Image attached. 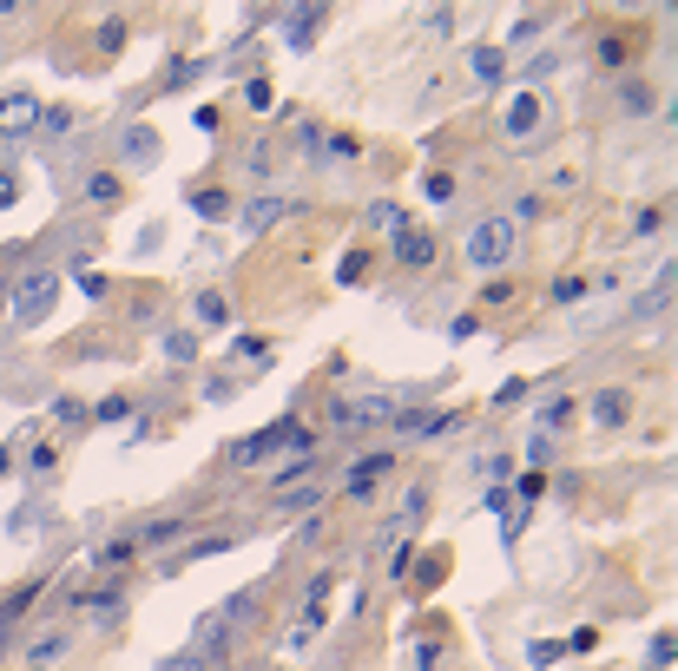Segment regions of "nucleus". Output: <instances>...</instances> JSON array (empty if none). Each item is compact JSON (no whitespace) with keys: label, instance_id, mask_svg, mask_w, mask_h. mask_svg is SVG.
Returning a JSON list of instances; mask_svg holds the SVG:
<instances>
[{"label":"nucleus","instance_id":"f257e3e1","mask_svg":"<svg viewBox=\"0 0 678 671\" xmlns=\"http://www.w3.org/2000/svg\"><path fill=\"white\" fill-rule=\"evenodd\" d=\"M514 250H521V224L501 218V211H488V218H481L468 237H461V257H468L474 270H501Z\"/></svg>","mask_w":678,"mask_h":671},{"label":"nucleus","instance_id":"f03ea898","mask_svg":"<svg viewBox=\"0 0 678 671\" xmlns=\"http://www.w3.org/2000/svg\"><path fill=\"white\" fill-rule=\"evenodd\" d=\"M270 448H297V454H316V441H310V428L303 422H270V428H257V435H244V441H231V461L237 468H257Z\"/></svg>","mask_w":678,"mask_h":671},{"label":"nucleus","instance_id":"7ed1b4c3","mask_svg":"<svg viewBox=\"0 0 678 671\" xmlns=\"http://www.w3.org/2000/svg\"><path fill=\"white\" fill-rule=\"evenodd\" d=\"M53 297H60V277H53V270H33V277H20L14 290H7V316H14L20 329H33V323H47Z\"/></svg>","mask_w":678,"mask_h":671},{"label":"nucleus","instance_id":"20e7f679","mask_svg":"<svg viewBox=\"0 0 678 671\" xmlns=\"http://www.w3.org/2000/svg\"><path fill=\"white\" fill-rule=\"evenodd\" d=\"M284 211H290L284 191H257V198H244V211H237V231H244V237H264Z\"/></svg>","mask_w":678,"mask_h":671},{"label":"nucleus","instance_id":"39448f33","mask_svg":"<svg viewBox=\"0 0 678 671\" xmlns=\"http://www.w3.org/2000/svg\"><path fill=\"white\" fill-rule=\"evenodd\" d=\"M40 125V93H0V139H27Z\"/></svg>","mask_w":678,"mask_h":671},{"label":"nucleus","instance_id":"423d86ee","mask_svg":"<svg viewBox=\"0 0 678 671\" xmlns=\"http://www.w3.org/2000/svg\"><path fill=\"white\" fill-rule=\"evenodd\" d=\"M540 119H547V106H540V93H514V99H507V112H501L507 139H534V132H540Z\"/></svg>","mask_w":678,"mask_h":671},{"label":"nucleus","instance_id":"0eeeda50","mask_svg":"<svg viewBox=\"0 0 678 671\" xmlns=\"http://www.w3.org/2000/svg\"><path fill=\"white\" fill-rule=\"evenodd\" d=\"M586 415H593V428H600V435H613V428H626L632 395H626V389H600V395H586Z\"/></svg>","mask_w":678,"mask_h":671},{"label":"nucleus","instance_id":"6e6552de","mask_svg":"<svg viewBox=\"0 0 678 671\" xmlns=\"http://www.w3.org/2000/svg\"><path fill=\"white\" fill-rule=\"evenodd\" d=\"M323 20H330V7H290V14H284V47L290 53H310Z\"/></svg>","mask_w":678,"mask_h":671},{"label":"nucleus","instance_id":"1a4fd4ad","mask_svg":"<svg viewBox=\"0 0 678 671\" xmlns=\"http://www.w3.org/2000/svg\"><path fill=\"white\" fill-rule=\"evenodd\" d=\"M119 152H126V165H132V172H152L158 158H165V145H158V132H152V125H132L126 139H119Z\"/></svg>","mask_w":678,"mask_h":671},{"label":"nucleus","instance_id":"9d476101","mask_svg":"<svg viewBox=\"0 0 678 671\" xmlns=\"http://www.w3.org/2000/svg\"><path fill=\"white\" fill-rule=\"evenodd\" d=\"M66 652H73V632H66V625H53V632H40V639H27V665H33V671L60 665Z\"/></svg>","mask_w":678,"mask_h":671},{"label":"nucleus","instance_id":"9b49d317","mask_svg":"<svg viewBox=\"0 0 678 671\" xmlns=\"http://www.w3.org/2000/svg\"><path fill=\"white\" fill-rule=\"evenodd\" d=\"M73 612H93V619H119V612H126V593H119V586L79 593V586H73Z\"/></svg>","mask_w":678,"mask_h":671},{"label":"nucleus","instance_id":"f8f14e48","mask_svg":"<svg viewBox=\"0 0 678 671\" xmlns=\"http://www.w3.org/2000/svg\"><path fill=\"white\" fill-rule=\"evenodd\" d=\"M53 527V514H47V500H27V507H20L14 520H7V533H14V540H40V533Z\"/></svg>","mask_w":678,"mask_h":671},{"label":"nucleus","instance_id":"ddd939ff","mask_svg":"<svg viewBox=\"0 0 678 671\" xmlns=\"http://www.w3.org/2000/svg\"><path fill=\"white\" fill-rule=\"evenodd\" d=\"M395 264L428 270V264H435V237H428V231H402V244H395Z\"/></svg>","mask_w":678,"mask_h":671},{"label":"nucleus","instance_id":"4468645a","mask_svg":"<svg viewBox=\"0 0 678 671\" xmlns=\"http://www.w3.org/2000/svg\"><path fill=\"white\" fill-rule=\"evenodd\" d=\"M382 468H395V454L389 448H376V454H363V461H356V468H349L343 474V487H349V494H369V481H376V474Z\"/></svg>","mask_w":678,"mask_h":671},{"label":"nucleus","instance_id":"2eb2a0df","mask_svg":"<svg viewBox=\"0 0 678 671\" xmlns=\"http://www.w3.org/2000/svg\"><path fill=\"white\" fill-rule=\"evenodd\" d=\"M237 547V533H205V540H191L185 553H178L172 566H198V560H218V553H231Z\"/></svg>","mask_w":678,"mask_h":671},{"label":"nucleus","instance_id":"dca6fc26","mask_svg":"<svg viewBox=\"0 0 678 671\" xmlns=\"http://www.w3.org/2000/svg\"><path fill=\"white\" fill-rule=\"evenodd\" d=\"M468 66H474V79H481V86H501V79H507V53H501V47H474Z\"/></svg>","mask_w":678,"mask_h":671},{"label":"nucleus","instance_id":"f3484780","mask_svg":"<svg viewBox=\"0 0 678 671\" xmlns=\"http://www.w3.org/2000/svg\"><path fill=\"white\" fill-rule=\"evenodd\" d=\"M191 211H198V218H211V224H218V218H231V211H237V198H224L218 185H198V191H191Z\"/></svg>","mask_w":678,"mask_h":671},{"label":"nucleus","instance_id":"a211bd4d","mask_svg":"<svg viewBox=\"0 0 678 671\" xmlns=\"http://www.w3.org/2000/svg\"><path fill=\"white\" fill-rule=\"evenodd\" d=\"M158 356L191 369V362H198V336H191V329H165V336H158Z\"/></svg>","mask_w":678,"mask_h":671},{"label":"nucleus","instance_id":"6ab92c4d","mask_svg":"<svg viewBox=\"0 0 678 671\" xmlns=\"http://www.w3.org/2000/svg\"><path fill=\"white\" fill-rule=\"evenodd\" d=\"M316 158H323V165H349V158H363V139H349V132H323Z\"/></svg>","mask_w":678,"mask_h":671},{"label":"nucleus","instance_id":"aec40b11","mask_svg":"<svg viewBox=\"0 0 678 671\" xmlns=\"http://www.w3.org/2000/svg\"><path fill=\"white\" fill-rule=\"evenodd\" d=\"M126 198V185H119V172H93L86 178V204H99V211H112V204Z\"/></svg>","mask_w":678,"mask_h":671},{"label":"nucleus","instance_id":"412c9836","mask_svg":"<svg viewBox=\"0 0 678 671\" xmlns=\"http://www.w3.org/2000/svg\"><path fill=\"white\" fill-rule=\"evenodd\" d=\"M191 316L205 329H218V323H231V303H224V290H198V303H191Z\"/></svg>","mask_w":678,"mask_h":671},{"label":"nucleus","instance_id":"4be33fe9","mask_svg":"<svg viewBox=\"0 0 678 671\" xmlns=\"http://www.w3.org/2000/svg\"><path fill=\"white\" fill-rule=\"evenodd\" d=\"M665 303H672V264H659V277H652V290L639 303H632V310L639 316H652V310H665Z\"/></svg>","mask_w":678,"mask_h":671},{"label":"nucleus","instance_id":"5701e85b","mask_svg":"<svg viewBox=\"0 0 678 671\" xmlns=\"http://www.w3.org/2000/svg\"><path fill=\"white\" fill-rule=\"evenodd\" d=\"M310 474H316V454H297V461H290V468H277V474H270V487H277V494H284L290 481L303 487V481H310Z\"/></svg>","mask_w":678,"mask_h":671},{"label":"nucleus","instance_id":"b1692460","mask_svg":"<svg viewBox=\"0 0 678 671\" xmlns=\"http://www.w3.org/2000/svg\"><path fill=\"white\" fill-rule=\"evenodd\" d=\"M73 132V106H40V139H60Z\"/></svg>","mask_w":678,"mask_h":671},{"label":"nucleus","instance_id":"393cba45","mask_svg":"<svg viewBox=\"0 0 678 671\" xmlns=\"http://www.w3.org/2000/svg\"><path fill=\"white\" fill-rule=\"evenodd\" d=\"M567 422H573V402H567V395H553V402L540 408V435H553V428H567Z\"/></svg>","mask_w":678,"mask_h":671},{"label":"nucleus","instance_id":"a878e982","mask_svg":"<svg viewBox=\"0 0 678 671\" xmlns=\"http://www.w3.org/2000/svg\"><path fill=\"white\" fill-rule=\"evenodd\" d=\"M53 415H60L66 428H86V422H93V408L79 402V395H60V402H53Z\"/></svg>","mask_w":678,"mask_h":671},{"label":"nucleus","instance_id":"bb28decb","mask_svg":"<svg viewBox=\"0 0 678 671\" xmlns=\"http://www.w3.org/2000/svg\"><path fill=\"white\" fill-rule=\"evenodd\" d=\"M284 507L290 514H316L323 507V487H284Z\"/></svg>","mask_w":678,"mask_h":671},{"label":"nucleus","instance_id":"cd10ccee","mask_svg":"<svg viewBox=\"0 0 678 671\" xmlns=\"http://www.w3.org/2000/svg\"><path fill=\"white\" fill-rule=\"evenodd\" d=\"M540 33H547V14H527V20H514V33H507V40H514V47H534Z\"/></svg>","mask_w":678,"mask_h":671},{"label":"nucleus","instance_id":"c85d7f7f","mask_svg":"<svg viewBox=\"0 0 678 671\" xmlns=\"http://www.w3.org/2000/svg\"><path fill=\"white\" fill-rule=\"evenodd\" d=\"M132 415V395H106V402L93 408V422H126Z\"/></svg>","mask_w":678,"mask_h":671},{"label":"nucleus","instance_id":"c756f323","mask_svg":"<svg viewBox=\"0 0 678 671\" xmlns=\"http://www.w3.org/2000/svg\"><path fill=\"white\" fill-rule=\"evenodd\" d=\"M139 560V547L132 540H112V547H99V566H132Z\"/></svg>","mask_w":678,"mask_h":671},{"label":"nucleus","instance_id":"7c9ffc66","mask_svg":"<svg viewBox=\"0 0 678 671\" xmlns=\"http://www.w3.org/2000/svg\"><path fill=\"white\" fill-rule=\"evenodd\" d=\"M205 665H211V658H198L191 645H185V652H172V658H158V671H205Z\"/></svg>","mask_w":678,"mask_h":671},{"label":"nucleus","instance_id":"2f4dec72","mask_svg":"<svg viewBox=\"0 0 678 671\" xmlns=\"http://www.w3.org/2000/svg\"><path fill=\"white\" fill-rule=\"evenodd\" d=\"M369 224H382V231H409V218H402L395 204H369Z\"/></svg>","mask_w":678,"mask_h":671},{"label":"nucleus","instance_id":"473e14b6","mask_svg":"<svg viewBox=\"0 0 678 671\" xmlns=\"http://www.w3.org/2000/svg\"><path fill=\"white\" fill-rule=\"evenodd\" d=\"M14 204H20V172L0 165V211H14Z\"/></svg>","mask_w":678,"mask_h":671},{"label":"nucleus","instance_id":"72a5a7b5","mask_svg":"<svg viewBox=\"0 0 678 671\" xmlns=\"http://www.w3.org/2000/svg\"><path fill=\"white\" fill-rule=\"evenodd\" d=\"M422 514H428V487H409V500H402V520H409V527H422Z\"/></svg>","mask_w":678,"mask_h":671},{"label":"nucleus","instance_id":"f704fd0d","mask_svg":"<svg viewBox=\"0 0 678 671\" xmlns=\"http://www.w3.org/2000/svg\"><path fill=\"white\" fill-rule=\"evenodd\" d=\"M428 204H448V198H455V178H448V172H428Z\"/></svg>","mask_w":678,"mask_h":671},{"label":"nucleus","instance_id":"c9c22d12","mask_svg":"<svg viewBox=\"0 0 678 671\" xmlns=\"http://www.w3.org/2000/svg\"><path fill=\"white\" fill-rule=\"evenodd\" d=\"M126 47V20H106V27H99V53H119Z\"/></svg>","mask_w":678,"mask_h":671},{"label":"nucleus","instance_id":"e433bc0d","mask_svg":"<svg viewBox=\"0 0 678 671\" xmlns=\"http://www.w3.org/2000/svg\"><path fill=\"white\" fill-rule=\"evenodd\" d=\"M580 297H586L580 277H560V283H553V303H560V310H567V303H580Z\"/></svg>","mask_w":678,"mask_h":671},{"label":"nucleus","instance_id":"4c0bfd02","mask_svg":"<svg viewBox=\"0 0 678 671\" xmlns=\"http://www.w3.org/2000/svg\"><path fill=\"white\" fill-rule=\"evenodd\" d=\"M27 468L33 474H53V468H60V448H27Z\"/></svg>","mask_w":678,"mask_h":671},{"label":"nucleus","instance_id":"58836bf2","mask_svg":"<svg viewBox=\"0 0 678 671\" xmlns=\"http://www.w3.org/2000/svg\"><path fill=\"white\" fill-rule=\"evenodd\" d=\"M185 527H191V520H178V514H172V520H152V527H145V540H178Z\"/></svg>","mask_w":678,"mask_h":671},{"label":"nucleus","instance_id":"ea45409f","mask_svg":"<svg viewBox=\"0 0 678 671\" xmlns=\"http://www.w3.org/2000/svg\"><path fill=\"white\" fill-rule=\"evenodd\" d=\"M560 652H567V645H560V639H534V645H527V658H534V665H560Z\"/></svg>","mask_w":678,"mask_h":671},{"label":"nucleus","instance_id":"a19ab883","mask_svg":"<svg viewBox=\"0 0 678 671\" xmlns=\"http://www.w3.org/2000/svg\"><path fill=\"white\" fill-rule=\"evenodd\" d=\"M244 99H251L257 112H270V106H277V93H270V79H251V86H244Z\"/></svg>","mask_w":678,"mask_h":671},{"label":"nucleus","instance_id":"79ce46f5","mask_svg":"<svg viewBox=\"0 0 678 671\" xmlns=\"http://www.w3.org/2000/svg\"><path fill=\"white\" fill-rule=\"evenodd\" d=\"M632 231H639V237H652V231H665V211H639V218H632Z\"/></svg>","mask_w":678,"mask_h":671},{"label":"nucleus","instance_id":"37998d69","mask_svg":"<svg viewBox=\"0 0 678 671\" xmlns=\"http://www.w3.org/2000/svg\"><path fill=\"white\" fill-rule=\"evenodd\" d=\"M672 652H678V645H672V632H659V639H652V665L665 671V665H672Z\"/></svg>","mask_w":678,"mask_h":671},{"label":"nucleus","instance_id":"c03bdc74","mask_svg":"<svg viewBox=\"0 0 678 671\" xmlns=\"http://www.w3.org/2000/svg\"><path fill=\"white\" fill-rule=\"evenodd\" d=\"M415 665H422V671H435V665H442V645H435V639H428V645H415Z\"/></svg>","mask_w":678,"mask_h":671},{"label":"nucleus","instance_id":"a18cd8bd","mask_svg":"<svg viewBox=\"0 0 678 671\" xmlns=\"http://www.w3.org/2000/svg\"><path fill=\"white\" fill-rule=\"evenodd\" d=\"M330 586H336V573H316V579H310V606H323V599H330Z\"/></svg>","mask_w":678,"mask_h":671},{"label":"nucleus","instance_id":"49530a36","mask_svg":"<svg viewBox=\"0 0 678 671\" xmlns=\"http://www.w3.org/2000/svg\"><path fill=\"white\" fill-rule=\"evenodd\" d=\"M0 20H14V0H0Z\"/></svg>","mask_w":678,"mask_h":671},{"label":"nucleus","instance_id":"de8ad7c7","mask_svg":"<svg viewBox=\"0 0 678 671\" xmlns=\"http://www.w3.org/2000/svg\"><path fill=\"white\" fill-rule=\"evenodd\" d=\"M7 290H14V283H0V310H7Z\"/></svg>","mask_w":678,"mask_h":671},{"label":"nucleus","instance_id":"09e8293b","mask_svg":"<svg viewBox=\"0 0 678 671\" xmlns=\"http://www.w3.org/2000/svg\"><path fill=\"white\" fill-rule=\"evenodd\" d=\"M0 468H7V454H0Z\"/></svg>","mask_w":678,"mask_h":671},{"label":"nucleus","instance_id":"8fccbe9b","mask_svg":"<svg viewBox=\"0 0 678 671\" xmlns=\"http://www.w3.org/2000/svg\"><path fill=\"white\" fill-rule=\"evenodd\" d=\"M284 671H297V665H284Z\"/></svg>","mask_w":678,"mask_h":671}]
</instances>
